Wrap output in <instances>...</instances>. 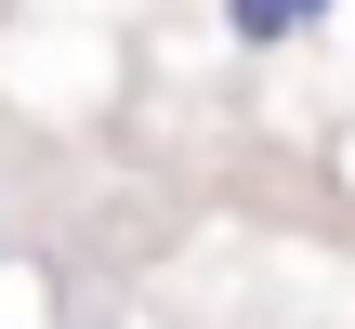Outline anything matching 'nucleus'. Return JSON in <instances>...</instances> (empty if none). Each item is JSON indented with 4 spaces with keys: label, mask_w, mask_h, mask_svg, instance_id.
I'll list each match as a JSON object with an SVG mask.
<instances>
[{
    "label": "nucleus",
    "mask_w": 355,
    "mask_h": 329,
    "mask_svg": "<svg viewBox=\"0 0 355 329\" xmlns=\"http://www.w3.org/2000/svg\"><path fill=\"white\" fill-rule=\"evenodd\" d=\"M224 40H237V53H290L303 13H290V0H224Z\"/></svg>",
    "instance_id": "nucleus-1"
},
{
    "label": "nucleus",
    "mask_w": 355,
    "mask_h": 329,
    "mask_svg": "<svg viewBox=\"0 0 355 329\" xmlns=\"http://www.w3.org/2000/svg\"><path fill=\"white\" fill-rule=\"evenodd\" d=\"M290 13H303V40H316V26H329V13H343V0H290Z\"/></svg>",
    "instance_id": "nucleus-2"
},
{
    "label": "nucleus",
    "mask_w": 355,
    "mask_h": 329,
    "mask_svg": "<svg viewBox=\"0 0 355 329\" xmlns=\"http://www.w3.org/2000/svg\"><path fill=\"white\" fill-rule=\"evenodd\" d=\"M0 264H13V224H0Z\"/></svg>",
    "instance_id": "nucleus-3"
}]
</instances>
